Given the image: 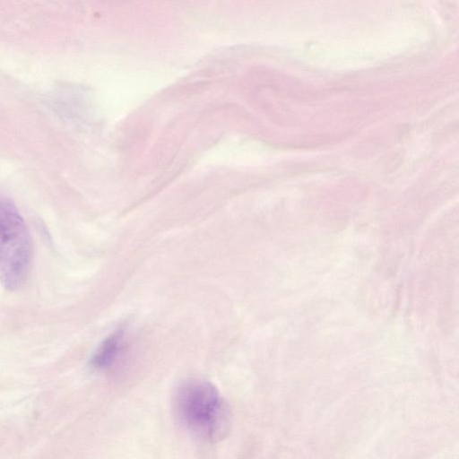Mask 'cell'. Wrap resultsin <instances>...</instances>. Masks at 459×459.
Returning <instances> with one entry per match:
<instances>
[{
  "label": "cell",
  "instance_id": "3957f363",
  "mask_svg": "<svg viewBox=\"0 0 459 459\" xmlns=\"http://www.w3.org/2000/svg\"><path fill=\"white\" fill-rule=\"evenodd\" d=\"M124 336V327H118L107 336L93 353L91 366L99 370L109 368L121 351Z\"/></svg>",
  "mask_w": 459,
  "mask_h": 459
},
{
  "label": "cell",
  "instance_id": "7a4b0ae2",
  "mask_svg": "<svg viewBox=\"0 0 459 459\" xmlns=\"http://www.w3.org/2000/svg\"><path fill=\"white\" fill-rule=\"evenodd\" d=\"M32 244L26 223L14 204L0 194V281L14 290L27 280Z\"/></svg>",
  "mask_w": 459,
  "mask_h": 459
},
{
  "label": "cell",
  "instance_id": "6da1fadb",
  "mask_svg": "<svg viewBox=\"0 0 459 459\" xmlns=\"http://www.w3.org/2000/svg\"><path fill=\"white\" fill-rule=\"evenodd\" d=\"M176 413L185 428L196 437L214 441L223 437L229 423L226 404L210 382L191 378L178 388Z\"/></svg>",
  "mask_w": 459,
  "mask_h": 459
}]
</instances>
